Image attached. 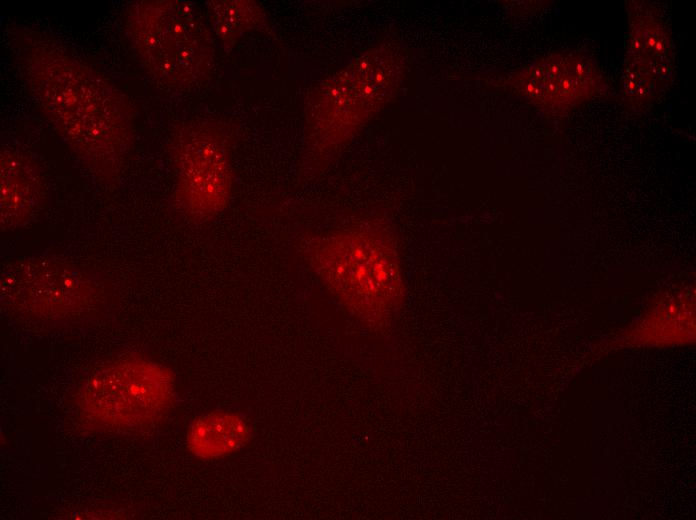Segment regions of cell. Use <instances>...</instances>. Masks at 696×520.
<instances>
[{
  "mask_svg": "<svg viewBox=\"0 0 696 520\" xmlns=\"http://www.w3.org/2000/svg\"><path fill=\"white\" fill-rule=\"evenodd\" d=\"M303 254L329 291L365 323L381 324L403 299L397 253L381 232L331 233L310 241Z\"/></svg>",
  "mask_w": 696,
  "mask_h": 520,
  "instance_id": "cell-2",
  "label": "cell"
},
{
  "mask_svg": "<svg viewBox=\"0 0 696 520\" xmlns=\"http://www.w3.org/2000/svg\"><path fill=\"white\" fill-rule=\"evenodd\" d=\"M206 7L209 28L226 47L236 44L264 20L262 9L254 1L214 0Z\"/></svg>",
  "mask_w": 696,
  "mask_h": 520,
  "instance_id": "cell-12",
  "label": "cell"
},
{
  "mask_svg": "<svg viewBox=\"0 0 696 520\" xmlns=\"http://www.w3.org/2000/svg\"><path fill=\"white\" fill-rule=\"evenodd\" d=\"M23 54L28 86L45 117L90 170L113 179L135 132L123 93L53 41H35Z\"/></svg>",
  "mask_w": 696,
  "mask_h": 520,
  "instance_id": "cell-1",
  "label": "cell"
},
{
  "mask_svg": "<svg viewBox=\"0 0 696 520\" xmlns=\"http://www.w3.org/2000/svg\"><path fill=\"white\" fill-rule=\"evenodd\" d=\"M105 287L96 272L51 255L15 260L1 274L3 301L42 321H69L92 314L104 302Z\"/></svg>",
  "mask_w": 696,
  "mask_h": 520,
  "instance_id": "cell-5",
  "label": "cell"
},
{
  "mask_svg": "<svg viewBox=\"0 0 696 520\" xmlns=\"http://www.w3.org/2000/svg\"><path fill=\"white\" fill-rule=\"evenodd\" d=\"M126 32L144 67L164 84L188 87L211 70L212 34L200 9L190 2H133L126 15Z\"/></svg>",
  "mask_w": 696,
  "mask_h": 520,
  "instance_id": "cell-3",
  "label": "cell"
},
{
  "mask_svg": "<svg viewBox=\"0 0 696 520\" xmlns=\"http://www.w3.org/2000/svg\"><path fill=\"white\" fill-rule=\"evenodd\" d=\"M671 44L669 29L657 12L645 7L630 16L624 86L637 106L653 100L668 79Z\"/></svg>",
  "mask_w": 696,
  "mask_h": 520,
  "instance_id": "cell-8",
  "label": "cell"
},
{
  "mask_svg": "<svg viewBox=\"0 0 696 520\" xmlns=\"http://www.w3.org/2000/svg\"><path fill=\"white\" fill-rule=\"evenodd\" d=\"M600 84L595 62L580 54H553L523 76L524 93L539 104L564 110L590 98Z\"/></svg>",
  "mask_w": 696,
  "mask_h": 520,
  "instance_id": "cell-9",
  "label": "cell"
},
{
  "mask_svg": "<svg viewBox=\"0 0 696 520\" xmlns=\"http://www.w3.org/2000/svg\"><path fill=\"white\" fill-rule=\"evenodd\" d=\"M252 435L251 426L241 415L216 411L203 414L191 423L186 443L194 456L209 460L235 453Z\"/></svg>",
  "mask_w": 696,
  "mask_h": 520,
  "instance_id": "cell-11",
  "label": "cell"
},
{
  "mask_svg": "<svg viewBox=\"0 0 696 520\" xmlns=\"http://www.w3.org/2000/svg\"><path fill=\"white\" fill-rule=\"evenodd\" d=\"M393 69L382 51L356 59L318 91L308 113L313 138L337 143L367 121L385 101Z\"/></svg>",
  "mask_w": 696,
  "mask_h": 520,
  "instance_id": "cell-6",
  "label": "cell"
},
{
  "mask_svg": "<svg viewBox=\"0 0 696 520\" xmlns=\"http://www.w3.org/2000/svg\"><path fill=\"white\" fill-rule=\"evenodd\" d=\"M175 197L194 220H210L227 207L232 166L220 138L205 127L184 130L175 146Z\"/></svg>",
  "mask_w": 696,
  "mask_h": 520,
  "instance_id": "cell-7",
  "label": "cell"
},
{
  "mask_svg": "<svg viewBox=\"0 0 696 520\" xmlns=\"http://www.w3.org/2000/svg\"><path fill=\"white\" fill-rule=\"evenodd\" d=\"M173 372L140 355L114 360L91 374L79 389L77 406L92 427L109 431L150 427L175 404Z\"/></svg>",
  "mask_w": 696,
  "mask_h": 520,
  "instance_id": "cell-4",
  "label": "cell"
},
{
  "mask_svg": "<svg viewBox=\"0 0 696 520\" xmlns=\"http://www.w3.org/2000/svg\"><path fill=\"white\" fill-rule=\"evenodd\" d=\"M0 226L7 232L28 224L44 204V181L24 151L3 147L0 154Z\"/></svg>",
  "mask_w": 696,
  "mask_h": 520,
  "instance_id": "cell-10",
  "label": "cell"
}]
</instances>
